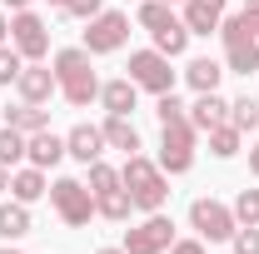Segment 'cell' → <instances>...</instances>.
Returning a JSON list of instances; mask_svg holds the SVG:
<instances>
[{
	"instance_id": "1",
	"label": "cell",
	"mask_w": 259,
	"mask_h": 254,
	"mask_svg": "<svg viewBox=\"0 0 259 254\" xmlns=\"http://www.w3.org/2000/svg\"><path fill=\"white\" fill-rule=\"evenodd\" d=\"M120 185L130 190V199H135L140 215H155V209H164V199H169V175H164L150 155H125Z\"/></svg>"
},
{
	"instance_id": "2",
	"label": "cell",
	"mask_w": 259,
	"mask_h": 254,
	"mask_svg": "<svg viewBox=\"0 0 259 254\" xmlns=\"http://www.w3.org/2000/svg\"><path fill=\"white\" fill-rule=\"evenodd\" d=\"M194 145H199V130L190 125V115L180 120H164L160 125V164L164 175H190L194 170Z\"/></svg>"
},
{
	"instance_id": "3",
	"label": "cell",
	"mask_w": 259,
	"mask_h": 254,
	"mask_svg": "<svg viewBox=\"0 0 259 254\" xmlns=\"http://www.w3.org/2000/svg\"><path fill=\"white\" fill-rule=\"evenodd\" d=\"M50 209L60 215V224L85 229V224L95 220V194H90V185H85V180L60 175V180H50Z\"/></svg>"
},
{
	"instance_id": "4",
	"label": "cell",
	"mask_w": 259,
	"mask_h": 254,
	"mask_svg": "<svg viewBox=\"0 0 259 254\" xmlns=\"http://www.w3.org/2000/svg\"><path fill=\"white\" fill-rule=\"evenodd\" d=\"M130 80L140 85V90H150V95H169L175 90V70H169V55H160L155 45L150 50H130Z\"/></svg>"
},
{
	"instance_id": "5",
	"label": "cell",
	"mask_w": 259,
	"mask_h": 254,
	"mask_svg": "<svg viewBox=\"0 0 259 254\" xmlns=\"http://www.w3.org/2000/svg\"><path fill=\"white\" fill-rule=\"evenodd\" d=\"M130 40V15L125 10H100L95 20H85V50L90 55H115Z\"/></svg>"
},
{
	"instance_id": "6",
	"label": "cell",
	"mask_w": 259,
	"mask_h": 254,
	"mask_svg": "<svg viewBox=\"0 0 259 254\" xmlns=\"http://www.w3.org/2000/svg\"><path fill=\"white\" fill-rule=\"evenodd\" d=\"M190 229L199 234V239L220 244V239H229V234L239 229V220H234V209H229V204L209 199V194H199V199L190 204Z\"/></svg>"
},
{
	"instance_id": "7",
	"label": "cell",
	"mask_w": 259,
	"mask_h": 254,
	"mask_svg": "<svg viewBox=\"0 0 259 254\" xmlns=\"http://www.w3.org/2000/svg\"><path fill=\"white\" fill-rule=\"evenodd\" d=\"M169 244H175V220L164 209H155L135 229H125V254H164Z\"/></svg>"
},
{
	"instance_id": "8",
	"label": "cell",
	"mask_w": 259,
	"mask_h": 254,
	"mask_svg": "<svg viewBox=\"0 0 259 254\" xmlns=\"http://www.w3.org/2000/svg\"><path fill=\"white\" fill-rule=\"evenodd\" d=\"M10 45H15L25 60H45V55H50V25H45L35 10H15V15H10Z\"/></svg>"
},
{
	"instance_id": "9",
	"label": "cell",
	"mask_w": 259,
	"mask_h": 254,
	"mask_svg": "<svg viewBox=\"0 0 259 254\" xmlns=\"http://www.w3.org/2000/svg\"><path fill=\"white\" fill-rule=\"evenodd\" d=\"M15 90H20L25 105H50V100L60 95V80H55V70H50L45 60H25L20 80H15Z\"/></svg>"
},
{
	"instance_id": "10",
	"label": "cell",
	"mask_w": 259,
	"mask_h": 254,
	"mask_svg": "<svg viewBox=\"0 0 259 254\" xmlns=\"http://www.w3.org/2000/svg\"><path fill=\"white\" fill-rule=\"evenodd\" d=\"M105 150H110V145H105V130H100V125H85V120H80V125L65 135V155L80 159V164H95V159H105Z\"/></svg>"
},
{
	"instance_id": "11",
	"label": "cell",
	"mask_w": 259,
	"mask_h": 254,
	"mask_svg": "<svg viewBox=\"0 0 259 254\" xmlns=\"http://www.w3.org/2000/svg\"><path fill=\"white\" fill-rule=\"evenodd\" d=\"M225 5H229V0H185L180 20H185V30H190V35H220Z\"/></svg>"
},
{
	"instance_id": "12",
	"label": "cell",
	"mask_w": 259,
	"mask_h": 254,
	"mask_svg": "<svg viewBox=\"0 0 259 254\" xmlns=\"http://www.w3.org/2000/svg\"><path fill=\"white\" fill-rule=\"evenodd\" d=\"M25 159L30 164H40V170H55L65 159V135H55V130H35V135H25Z\"/></svg>"
},
{
	"instance_id": "13",
	"label": "cell",
	"mask_w": 259,
	"mask_h": 254,
	"mask_svg": "<svg viewBox=\"0 0 259 254\" xmlns=\"http://www.w3.org/2000/svg\"><path fill=\"white\" fill-rule=\"evenodd\" d=\"M45 194H50V180H45L40 164H15V170H10V199L35 204V199H45Z\"/></svg>"
},
{
	"instance_id": "14",
	"label": "cell",
	"mask_w": 259,
	"mask_h": 254,
	"mask_svg": "<svg viewBox=\"0 0 259 254\" xmlns=\"http://www.w3.org/2000/svg\"><path fill=\"white\" fill-rule=\"evenodd\" d=\"M190 115V125L204 135V130H214V125H225L229 120V100L220 95V90H209V95H194V105L185 110Z\"/></svg>"
},
{
	"instance_id": "15",
	"label": "cell",
	"mask_w": 259,
	"mask_h": 254,
	"mask_svg": "<svg viewBox=\"0 0 259 254\" xmlns=\"http://www.w3.org/2000/svg\"><path fill=\"white\" fill-rule=\"evenodd\" d=\"M229 70L225 60H214V55H194L190 65H185V80H190L194 95H209V90H220V80H225Z\"/></svg>"
},
{
	"instance_id": "16",
	"label": "cell",
	"mask_w": 259,
	"mask_h": 254,
	"mask_svg": "<svg viewBox=\"0 0 259 254\" xmlns=\"http://www.w3.org/2000/svg\"><path fill=\"white\" fill-rule=\"evenodd\" d=\"M100 105H105V115H130L135 105H140V85L120 75V80H105L100 85Z\"/></svg>"
},
{
	"instance_id": "17",
	"label": "cell",
	"mask_w": 259,
	"mask_h": 254,
	"mask_svg": "<svg viewBox=\"0 0 259 254\" xmlns=\"http://www.w3.org/2000/svg\"><path fill=\"white\" fill-rule=\"evenodd\" d=\"M100 130H105V145L120 150V155H140V145H145L130 115H105V125H100Z\"/></svg>"
},
{
	"instance_id": "18",
	"label": "cell",
	"mask_w": 259,
	"mask_h": 254,
	"mask_svg": "<svg viewBox=\"0 0 259 254\" xmlns=\"http://www.w3.org/2000/svg\"><path fill=\"white\" fill-rule=\"evenodd\" d=\"M30 229H35V220H30V204H20V199H5V204H0V239H5V244L25 239Z\"/></svg>"
},
{
	"instance_id": "19",
	"label": "cell",
	"mask_w": 259,
	"mask_h": 254,
	"mask_svg": "<svg viewBox=\"0 0 259 254\" xmlns=\"http://www.w3.org/2000/svg\"><path fill=\"white\" fill-rule=\"evenodd\" d=\"M50 70H55V80H80V75H95L90 70V50L85 45H70V50H55V60H50Z\"/></svg>"
},
{
	"instance_id": "20",
	"label": "cell",
	"mask_w": 259,
	"mask_h": 254,
	"mask_svg": "<svg viewBox=\"0 0 259 254\" xmlns=\"http://www.w3.org/2000/svg\"><path fill=\"white\" fill-rule=\"evenodd\" d=\"M95 215H100V220H110V224H125L130 215H135V199H130V190L120 185V190L95 194Z\"/></svg>"
},
{
	"instance_id": "21",
	"label": "cell",
	"mask_w": 259,
	"mask_h": 254,
	"mask_svg": "<svg viewBox=\"0 0 259 254\" xmlns=\"http://www.w3.org/2000/svg\"><path fill=\"white\" fill-rule=\"evenodd\" d=\"M0 115H5V125L20 130V135H35V130L50 125V110H45V105H25V100H20L15 110H0Z\"/></svg>"
},
{
	"instance_id": "22",
	"label": "cell",
	"mask_w": 259,
	"mask_h": 254,
	"mask_svg": "<svg viewBox=\"0 0 259 254\" xmlns=\"http://www.w3.org/2000/svg\"><path fill=\"white\" fill-rule=\"evenodd\" d=\"M225 70L229 75H254L259 70V40H234V45H225Z\"/></svg>"
},
{
	"instance_id": "23",
	"label": "cell",
	"mask_w": 259,
	"mask_h": 254,
	"mask_svg": "<svg viewBox=\"0 0 259 254\" xmlns=\"http://www.w3.org/2000/svg\"><path fill=\"white\" fill-rule=\"evenodd\" d=\"M204 140H209V155H214V159H234V155H239V145H244V130H234L225 120V125L204 130Z\"/></svg>"
},
{
	"instance_id": "24",
	"label": "cell",
	"mask_w": 259,
	"mask_h": 254,
	"mask_svg": "<svg viewBox=\"0 0 259 254\" xmlns=\"http://www.w3.org/2000/svg\"><path fill=\"white\" fill-rule=\"evenodd\" d=\"M60 95H65V105H70V110H90V105L100 100V80H95V75L65 80V85H60Z\"/></svg>"
},
{
	"instance_id": "25",
	"label": "cell",
	"mask_w": 259,
	"mask_h": 254,
	"mask_svg": "<svg viewBox=\"0 0 259 254\" xmlns=\"http://www.w3.org/2000/svg\"><path fill=\"white\" fill-rule=\"evenodd\" d=\"M135 20H140L145 30L155 35V30H164V25H175L180 15H175V5H164V0H140V10H135Z\"/></svg>"
},
{
	"instance_id": "26",
	"label": "cell",
	"mask_w": 259,
	"mask_h": 254,
	"mask_svg": "<svg viewBox=\"0 0 259 254\" xmlns=\"http://www.w3.org/2000/svg\"><path fill=\"white\" fill-rule=\"evenodd\" d=\"M155 50H160V55H169V60H180V55L190 50V30H185V20H175V25L155 30Z\"/></svg>"
},
{
	"instance_id": "27",
	"label": "cell",
	"mask_w": 259,
	"mask_h": 254,
	"mask_svg": "<svg viewBox=\"0 0 259 254\" xmlns=\"http://www.w3.org/2000/svg\"><path fill=\"white\" fill-rule=\"evenodd\" d=\"M229 125L234 130H259V100L254 95H239V100H229Z\"/></svg>"
},
{
	"instance_id": "28",
	"label": "cell",
	"mask_w": 259,
	"mask_h": 254,
	"mask_svg": "<svg viewBox=\"0 0 259 254\" xmlns=\"http://www.w3.org/2000/svg\"><path fill=\"white\" fill-rule=\"evenodd\" d=\"M85 185H90V194L120 190V170H115V164H105V159H95V164H85Z\"/></svg>"
},
{
	"instance_id": "29",
	"label": "cell",
	"mask_w": 259,
	"mask_h": 254,
	"mask_svg": "<svg viewBox=\"0 0 259 254\" xmlns=\"http://www.w3.org/2000/svg\"><path fill=\"white\" fill-rule=\"evenodd\" d=\"M25 159V135L20 130H10V125H0V164L5 170H15Z\"/></svg>"
},
{
	"instance_id": "30",
	"label": "cell",
	"mask_w": 259,
	"mask_h": 254,
	"mask_svg": "<svg viewBox=\"0 0 259 254\" xmlns=\"http://www.w3.org/2000/svg\"><path fill=\"white\" fill-rule=\"evenodd\" d=\"M20 70H25V55L5 40V45H0V85H15V80H20Z\"/></svg>"
},
{
	"instance_id": "31",
	"label": "cell",
	"mask_w": 259,
	"mask_h": 254,
	"mask_svg": "<svg viewBox=\"0 0 259 254\" xmlns=\"http://www.w3.org/2000/svg\"><path fill=\"white\" fill-rule=\"evenodd\" d=\"M229 209H234V220H239V224H259V190H239Z\"/></svg>"
},
{
	"instance_id": "32",
	"label": "cell",
	"mask_w": 259,
	"mask_h": 254,
	"mask_svg": "<svg viewBox=\"0 0 259 254\" xmlns=\"http://www.w3.org/2000/svg\"><path fill=\"white\" fill-rule=\"evenodd\" d=\"M229 244H234V254H259V224H239L229 234Z\"/></svg>"
},
{
	"instance_id": "33",
	"label": "cell",
	"mask_w": 259,
	"mask_h": 254,
	"mask_svg": "<svg viewBox=\"0 0 259 254\" xmlns=\"http://www.w3.org/2000/svg\"><path fill=\"white\" fill-rule=\"evenodd\" d=\"M185 110H190V105L175 95V90H169V95H155V115H160V125H164V120H180Z\"/></svg>"
},
{
	"instance_id": "34",
	"label": "cell",
	"mask_w": 259,
	"mask_h": 254,
	"mask_svg": "<svg viewBox=\"0 0 259 254\" xmlns=\"http://www.w3.org/2000/svg\"><path fill=\"white\" fill-rule=\"evenodd\" d=\"M100 10H105V0H70L60 15H70V20H95Z\"/></svg>"
},
{
	"instance_id": "35",
	"label": "cell",
	"mask_w": 259,
	"mask_h": 254,
	"mask_svg": "<svg viewBox=\"0 0 259 254\" xmlns=\"http://www.w3.org/2000/svg\"><path fill=\"white\" fill-rule=\"evenodd\" d=\"M169 254H204V239H175Z\"/></svg>"
},
{
	"instance_id": "36",
	"label": "cell",
	"mask_w": 259,
	"mask_h": 254,
	"mask_svg": "<svg viewBox=\"0 0 259 254\" xmlns=\"http://www.w3.org/2000/svg\"><path fill=\"white\" fill-rule=\"evenodd\" d=\"M5 40H10V10L0 5V45H5Z\"/></svg>"
},
{
	"instance_id": "37",
	"label": "cell",
	"mask_w": 259,
	"mask_h": 254,
	"mask_svg": "<svg viewBox=\"0 0 259 254\" xmlns=\"http://www.w3.org/2000/svg\"><path fill=\"white\" fill-rule=\"evenodd\" d=\"M0 5H5V10H10V15H15V10H30L35 0H0Z\"/></svg>"
},
{
	"instance_id": "38",
	"label": "cell",
	"mask_w": 259,
	"mask_h": 254,
	"mask_svg": "<svg viewBox=\"0 0 259 254\" xmlns=\"http://www.w3.org/2000/svg\"><path fill=\"white\" fill-rule=\"evenodd\" d=\"M249 175H254V180H259V145H254V150H249Z\"/></svg>"
},
{
	"instance_id": "39",
	"label": "cell",
	"mask_w": 259,
	"mask_h": 254,
	"mask_svg": "<svg viewBox=\"0 0 259 254\" xmlns=\"http://www.w3.org/2000/svg\"><path fill=\"white\" fill-rule=\"evenodd\" d=\"M10 190V170H5V164H0V194Z\"/></svg>"
},
{
	"instance_id": "40",
	"label": "cell",
	"mask_w": 259,
	"mask_h": 254,
	"mask_svg": "<svg viewBox=\"0 0 259 254\" xmlns=\"http://www.w3.org/2000/svg\"><path fill=\"white\" fill-rule=\"evenodd\" d=\"M95 254H125V244H105V249H95Z\"/></svg>"
},
{
	"instance_id": "41",
	"label": "cell",
	"mask_w": 259,
	"mask_h": 254,
	"mask_svg": "<svg viewBox=\"0 0 259 254\" xmlns=\"http://www.w3.org/2000/svg\"><path fill=\"white\" fill-rule=\"evenodd\" d=\"M50 5H55V10H65V5H70V0H50Z\"/></svg>"
},
{
	"instance_id": "42",
	"label": "cell",
	"mask_w": 259,
	"mask_h": 254,
	"mask_svg": "<svg viewBox=\"0 0 259 254\" xmlns=\"http://www.w3.org/2000/svg\"><path fill=\"white\" fill-rule=\"evenodd\" d=\"M0 254H20V249H15V244H5V249H0Z\"/></svg>"
},
{
	"instance_id": "43",
	"label": "cell",
	"mask_w": 259,
	"mask_h": 254,
	"mask_svg": "<svg viewBox=\"0 0 259 254\" xmlns=\"http://www.w3.org/2000/svg\"><path fill=\"white\" fill-rule=\"evenodd\" d=\"M164 5H185V0H164Z\"/></svg>"
},
{
	"instance_id": "44",
	"label": "cell",
	"mask_w": 259,
	"mask_h": 254,
	"mask_svg": "<svg viewBox=\"0 0 259 254\" xmlns=\"http://www.w3.org/2000/svg\"><path fill=\"white\" fill-rule=\"evenodd\" d=\"M244 5H259V0H244Z\"/></svg>"
}]
</instances>
